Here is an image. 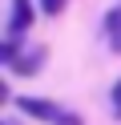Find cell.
<instances>
[{
    "label": "cell",
    "mask_w": 121,
    "mask_h": 125,
    "mask_svg": "<svg viewBox=\"0 0 121 125\" xmlns=\"http://www.w3.org/2000/svg\"><path fill=\"white\" fill-rule=\"evenodd\" d=\"M53 125H85V121H81V117L77 113H65V109H61V117H56V121Z\"/></svg>",
    "instance_id": "obj_8"
},
{
    "label": "cell",
    "mask_w": 121,
    "mask_h": 125,
    "mask_svg": "<svg viewBox=\"0 0 121 125\" xmlns=\"http://www.w3.org/2000/svg\"><path fill=\"white\" fill-rule=\"evenodd\" d=\"M40 4V12H44V16H61L65 8H69V0H36Z\"/></svg>",
    "instance_id": "obj_6"
},
{
    "label": "cell",
    "mask_w": 121,
    "mask_h": 125,
    "mask_svg": "<svg viewBox=\"0 0 121 125\" xmlns=\"http://www.w3.org/2000/svg\"><path fill=\"white\" fill-rule=\"evenodd\" d=\"M20 41H24V32H8V36H4V44H0V65H4V69L24 52V49H20Z\"/></svg>",
    "instance_id": "obj_5"
},
{
    "label": "cell",
    "mask_w": 121,
    "mask_h": 125,
    "mask_svg": "<svg viewBox=\"0 0 121 125\" xmlns=\"http://www.w3.org/2000/svg\"><path fill=\"white\" fill-rule=\"evenodd\" d=\"M40 65H44V49H24L8 69H12L16 77H32V73H40Z\"/></svg>",
    "instance_id": "obj_4"
},
{
    "label": "cell",
    "mask_w": 121,
    "mask_h": 125,
    "mask_svg": "<svg viewBox=\"0 0 121 125\" xmlns=\"http://www.w3.org/2000/svg\"><path fill=\"white\" fill-rule=\"evenodd\" d=\"M12 105L20 109L24 117H32V121H48L53 125L56 117H61V109H56L53 101H44V97H12Z\"/></svg>",
    "instance_id": "obj_1"
},
{
    "label": "cell",
    "mask_w": 121,
    "mask_h": 125,
    "mask_svg": "<svg viewBox=\"0 0 121 125\" xmlns=\"http://www.w3.org/2000/svg\"><path fill=\"white\" fill-rule=\"evenodd\" d=\"M113 121H121V77L113 85Z\"/></svg>",
    "instance_id": "obj_7"
},
{
    "label": "cell",
    "mask_w": 121,
    "mask_h": 125,
    "mask_svg": "<svg viewBox=\"0 0 121 125\" xmlns=\"http://www.w3.org/2000/svg\"><path fill=\"white\" fill-rule=\"evenodd\" d=\"M101 32H105V41H109V49L121 57V0L113 4L109 12H105V20H101Z\"/></svg>",
    "instance_id": "obj_3"
},
{
    "label": "cell",
    "mask_w": 121,
    "mask_h": 125,
    "mask_svg": "<svg viewBox=\"0 0 121 125\" xmlns=\"http://www.w3.org/2000/svg\"><path fill=\"white\" fill-rule=\"evenodd\" d=\"M36 12L40 4H32V0H8V32H28Z\"/></svg>",
    "instance_id": "obj_2"
},
{
    "label": "cell",
    "mask_w": 121,
    "mask_h": 125,
    "mask_svg": "<svg viewBox=\"0 0 121 125\" xmlns=\"http://www.w3.org/2000/svg\"><path fill=\"white\" fill-rule=\"evenodd\" d=\"M4 125H16V121H4Z\"/></svg>",
    "instance_id": "obj_9"
}]
</instances>
